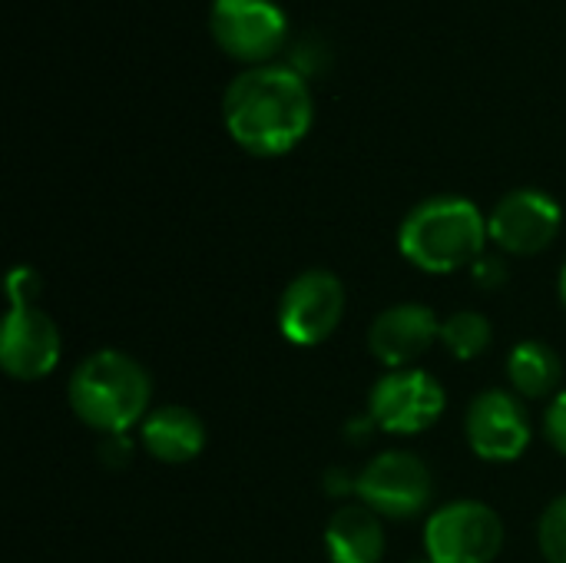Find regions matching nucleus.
<instances>
[{"mask_svg":"<svg viewBox=\"0 0 566 563\" xmlns=\"http://www.w3.org/2000/svg\"><path fill=\"white\" fill-rule=\"evenodd\" d=\"M441 342V319L418 302H401L385 309L368 329V352L388 372L411 368L431 345Z\"/></svg>","mask_w":566,"mask_h":563,"instance_id":"f8f14e48","label":"nucleus"},{"mask_svg":"<svg viewBox=\"0 0 566 563\" xmlns=\"http://www.w3.org/2000/svg\"><path fill=\"white\" fill-rule=\"evenodd\" d=\"M143 448L163 465H186L206 448V425L196 411L182 405H163L143 418L139 428Z\"/></svg>","mask_w":566,"mask_h":563,"instance_id":"ddd939ff","label":"nucleus"},{"mask_svg":"<svg viewBox=\"0 0 566 563\" xmlns=\"http://www.w3.org/2000/svg\"><path fill=\"white\" fill-rule=\"evenodd\" d=\"M424 551L434 563H494L504 551V521L484 501H451L428 518Z\"/></svg>","mask_w":566,"mask_h":563,"instance_id":"20e7f679","label":"nucleus"},{"mask_svg":"<svg viewBox=\"0 0 566 563\" xmlns=\"http://www.w3.org/2000/svg\"><path fill=\"white\" fill-rule=\"evenodd\" d=\"M488 239V219L464 196H431L418 202L398 229L401 256L431 275L471 269L484 256Z\"/></svg>","mask_w":566,"mask_h":563,"instance_id":"7ed1b4c3","label":"nucleus"},{"mask_svg":"<svg viewBox=\"0 0 566 563\" xmlns=\"http://www.w3.org/2000/svg\"><path fill=\"white\" fill-rule=\"evenodd\" d=\"M411 563H434L431 557H421V561H411Z\"/></svg>","mask_w":566,"mask_h":563,"instance_id":"4be33fe9","label":"nucleus"},{"mask_svg":"<svg viewBox=\"0 0 566 563\" xmlns=\"http://www.w3.org/2000/svg\"><path fill=\"white\" fill-rule=\"evenodd\" d=\"M537 541H541V554L547 563H566V494L557 498L537 528Z\"/></svg>","mask_w":566,"mask_h":563,"instance_id":"f3484780","label":"nucleus"},{"mask_svg":"<svg viewBox=\"0 0 566 563\" xmlns=\"http://www.w3.org/2000/svg\"><path fill=\"white\" fill-rule=\"evenodd\" d=\"M564 222L560 202L544 189H511L488 216V236L511 256H537L551 249Z\"/></svg>","mask_w":566,"mask_h":563,"instance_id":"1a4fd4ad","label":"nucleus"},{"mask_svg":"<svg viewBox=\"0 0 566 563\" xmlns=\"http://www.w3.org/2000/svg\"><path fill=\"white\" fill-rule=\"evenodd\" d=\"M60 362V329L36 305H10L0 335V365L13 382H40Z\"/></svg>","mask_w":566,"mask_h":563,"instance_id":"9b49d317","label":"nucleus"},{"mask_svg":"<svg viewBox=\"0 0 566 563\" xmlns=\"http://www.w3.org/2000/svg\"><path fill=\"white\" fill-rule=\"evenodd\" d=\"M544 431H547V441L566 458V392H560L551 402V408L544 415Z\"/></svg>","mask_w":566,"mask_h":563,"instance_id":"6ab92c4d","label":"nucleus"},{"mask_svg":"<svg viewBox=\"0 0 566 563\" xmlns=\"http://www.w3.org/2000/svg\"><path fill=\"white\" fill-rule=\"evenodd\" d=\"M153 382L146 368L116 348H99L86 355L66 385V402L73 415L99 435H126L149 411Z\"/></svg>","mask_w":566,"mask_h":563,"instance_id":"f03ea898","label":"nucleus"},{"mask_svg":"<svg viewBox=\"0 0 566 563\" xmlns=\"http://www.w3.org/2000/svg\"><path fill=\"white\" fill-rule=\"evenodd\" d=\"M464 435L481 461L507 465L517 461L531 445V415L517 395L491 388L471 402L464 415Z\"/></svg>","mask_w":566,"mask_h":563,"instance_id":"9d476101","label":"nucleus"},{"mask_svg":"<svg viewBox=\"0 0 566 563\" xmlns=\"http://www.w3.org/2000/svg\"><path fill=\"white\" fill-rule=\"evenodd\" d=\"M507 378L521 398H551L564 382V362L547 342H521L507 355Z\"/></svg>","mask_w":566,"mask_h":563,"instance_id":"2eb2a0df","label":"nucleus"},{"mask_svg":"<svg viewBox=\"0 0 566 563\" xmlns=\"http://www.w3.org/2000/svg\"><path fill=\"white\" fill-rule=\"evenodd\" d=\"M40 292V275L30 269V265H17L7 279V299L10 305H33Z\"/></svg>","mask_w":566,"mask_h":563,"instance_id":"a211bd4d","label":"nucleus"},{"mask_svg":"<svg viewBox=\"0 0 566 563\" xmlns=\"http://www.w3.org/2000/svg\"><path fill=\"white\" fill-rule=\"evenodd\" d=\"M209 30L229 56L255 66L289 37L285 13L272 0H212Z\"/></svg>","mask_w":566,"mask_h":563,"instance_id":"6e6552de","label":"nucleus"},{"mask_svg":"<svg viewBox=\"0 0 566 563\" xmlns=\"http://www.w3.org/2000/svg\"><path fill=\"white\" fill-rule=\"evenodd\" d=\"M494 342V329L488 322V315L461 309L454 315H448L441 322V345L458 358V362H471L478 355H484Z\"/></svg>","mask_w":566,"mask_h":563,"instance_id":"dca6fc26","label":"nucleus"},{"mask_svg":"<svg viewBox=\"0 0 566 563\" xmlns=\"http://www.w3.org/2000/svg\"><path fill=\"white\" fill-rule=\"evenodd\" d=\"M358 501L391 521H411L431 504V468L415 451H381L355 478Z\"/></svg>","mask_w":566,"mask_h":563,"instance_id":"39448f33","label":"nucleus"},{"mask_svg":"<svg viewBox=\"0 0 566 563\" xmlns=\"http://www.w3.org/2000/svg\"><path fill=\"white\" fill-rule=\"evenodd\" d=\"M471 275H474V282H478V285L494 289V285H501V282L507 279V269H504V262H501V259H494V256H481V259L471 265Z\"/></svg>","mask_w":566,"mask_h":563,"instance_id":"aec40b11","label":"nucleus"},{"mask_svg":"<svg viewBox=\"0 0 566 563\" xmlns=\"http://www.w3.org/2000/svg\"><path fill=\"white\" fill-rule=\"evenodd\" d=\"M325 554L332 563H381L385 524L368 504H345L325 528Z\"/></svg>","mask_w":566,"mask_h":563,"instance_id":"4468645a","label":"nucleus"},{"mask_svg":"<svg viewBox=\"0 0 566 563\" xmlns=\"http://www.w3.org/2000/svg\"><path fill=\"white\" fill-rule=\"evenodd\" d=\"M444 388L421 368H398L375 382L368 395L371 421L388 435H421L444 415Z\"/></svg>","mask_w":566,"mask_h":563,"instance_id":"0eeeda50","label":"nucleus"},{"mask_svg":"<svg viewBox=\"0 0 566 563\" xmlns=\"http://www.w3.org/2000/svg\"><path fill=\"white\" fill-rule=\"evenodd\" d=\"M560 299H564V309H566V262H564V269H560Z\"/></svg>","mask_w":566,"mask_h":563,"instance_id":"412c9836","label":"nucleus"},{"mask_svg":"<svg viewBox=\"0 0 566 563\" xmlns=\"http://www.w3.org/2000/svg\"><path fill=\"white\" fill-rule=\"evenodd\" d=\"M345 319V285L328 269L298 272L279 299V329L292 345L312 348L335 335Z\"/></svg>","mask_w":566,"mask_h":563,"instance_id":"423d86ee","label":"nucleus"},{"mask_svg":"<svg viewBox=\"0 0 566 563\" xmlns=\"http://www.w3.org/2000/svg\"><path fill=\"white\" fill-rule=\"evenodd\" d=\"M315 116L305 76L285 63H259L229 80L222 119L229 136L252 156H282L295 149Z\"/></svg>","mask_w":566,"mask_h":563,"instance_id":"f257e3e1","label":"nucleus"}]
</instances>
